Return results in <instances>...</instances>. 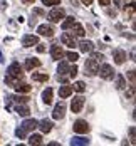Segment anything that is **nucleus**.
Here are the masks:
<instances>
[{"label": "nucleus", "mask_w": 136, "mask_h": 146, "mask_svg": "<svg viewBox=\"0 0 136 146\" xmlns=\"http://www.w3.org/2000/svg\"><path fill=\"white\" fill-rule=\"evenodd\" d=\"M98 74H99L101 79H104V81L114 79V69H113V66H109V64H103L101 67H98Z\"/></svg>", "instance_id": "1"}, {"label": "nucleus", "mask_w": 136, "mask_h": 146, "mask_svg": "<svg viewBox=\"0 0 136 146\" xmlns=\"http://www.w3.org/2000/svg\"><path fill=\"white\" fill-rule=\"evenodd\" d=\"M64 17H66V12H64L62 7H54V9L49 12V15H47V19H49L50 22H54V24H56V22H60Z\"/></svg>", "instance_id": "2"}, {"label": "nucleus", "mask_w": 136, "mask_h": 146, "mask_svg": "<svg viewBox=\"0 0 136 146\" xmlns=\"http://www.w3.org/2000/svg\"><path fill=\"white\" fill-rule=\"evenodd\" d=\"M7 74L12 76V77H15V79H22V77H24V69L20 67L19 62H12V64L9 66V69H7Z\"/></svg>", "instance_id": "3"}, {"label": "nucleus", "mask_w": 136, "mask_h": 146, "mask_svg": "<svg viewBox=\"0 0 136 146\" xmlns=\"http://www.w3.org/2000/svg\"><path fill=\"white\" fill-rule=\"evenodd\" d=\"M98 67H99V62H96L94 59L91 57L86 60V66H84V69H86V76H96L98 74Z\"/></svg>", "instance_id": "4"}, {"label": "nucleus", "mask_w": 136, "mask_h": 146, "mask_svg": "<svg viewBox=\"0 0 136 146\" xmlns=\"http://www.w3.org/2000/svg\"><path fill=\"white\" fill-rule=\"evenodd\" d=\"M72 128H74V133H77V134H84V133H88L91 129V126L88 124V121H84V119H77Z\"/></svg>", "instance_id": "5"}, {"label": "nucleus", "mask_w": 136, "mask_h": 146, "mask_svg": "<svg viewBox=\"0 0 136 146\" xmlns=\"http://www.w3.org/2000/svg\"><path fill=\"white\" fill-rule=\"evenodd\" d=\"M84 102H86L84 96H76L74 99H72V102H71V109H72V113H81L82 108H84Z\"/></svg>", "instance_id": "6"}, {"label": "nucleus", "mask_w": 136, "mask_h": 146, "mask_svg": "<svg viewBox=\"0 0 136 146\" xmlns=\"http://www.w3.org/2000/svg\"><path fill=\"white\" fill-rule=\"evenodd\" d=\"M37 44H39V37L34 35V34H27L22 39V45L24 47H34V45H37Z\"/></svg>", "instance_id": "7"}, {"label": "nucleus", "mask_w": 136, "mask_h": 146, "mask_svg": "<svg viewBox=\"0 0 136 146\" xmlns=\"http://www.w3.org/2000/svg\"><path fill=\"white\" fill-rule=\"evenodd\" d=\"M60 40H62V44L64 45H67V47H71V49H74L76 45V39H74V35H71L69 32H64L62 35H60Z\"/></svg>", "instance_id": "8"}, {"label": "nucleus", "mask_w": 136, "mask_h": 146, "mask_svg": "<svg viewBox=\"0 0 136 146\" xmlns=\"http://www.w3.org/2000/svg\"><path fill=\"white\" fill-rule=\"evenodd\" d=\"M113 59H114V64H124V60H126V52L123 50V49H116V50H113Z\"/></svg>", "instance_id": "9"}, {"label": "nucleus", "mask_w": 136, "mask_h": 146, "mask_svg": "<svg viewBox=\"0 0 136 146\" xmlns=\"http://www.w3.org/2000/svg\"><path fill=\"white\" fill-rule=\"evenodd\" d=\"M64 114H66V104H64V102L56 104V108H54V111H52V117H54V119H60V117H64Z\"/></svg>", "instance_id": "10"}, {"label": "nucleus", "mask_w": 136, "mask_h": 146, "mask_svg": "<svg viewBox=\"0 0 136 146\" xmlns=\"http://www.w3.org/2000/svg\"><path fill=\"white\" fill-rule=\"evenodd\" d=\"M39 35H44V37H52L54 35V29H52V25H49V24H42V25H39Z\"/></svg>", "instance_id": "11"}, {"label": "nucleus", "mask_w": 136, "mask_h": 146, "mask_svg": "<svg viewBox=\"0 0 136 146\" xmlns=\"http://www.w3.org/2000/svg\"><path fill=\"white\" fill-rule=\"evenodd\" d=\"M50 56H52L54 60H60V59L64 57L62 47H60V45H52V47H50Z\"/></svg>", "instance_id": "12"}, {"label": "nucleus", "mask_w": 136, "mask_h": 146, "mask_svg": "<svg viewBox=\"0 0 136 146\" xmlns=\"http://www.w3.org/2000/svg\"><path fill=\"white\" fill-rule=\"evenodd\" d=\"M52 121H49V119H42L39 124H37V128H40V131L42 133H50L52 131Z\"/></svg>", "instance_id": "13"}, {"label": "nucleus", "mask_w": 136, "mask_h": 146, "mask_svg": "<svg viewBox=\"0 0 136 146\" xmlns=\"http://www.w3.org/2000/svg\"><path fill=\"white\" fill-rule=\"evenodd\" d=\"M37 124H39V123H37L35 119H25V121L22 123V129H24V131H34V129L37 128Z\"/></svg>", "instance_id": "14"}, {"label": "nucleus", "mask_w": 136, "mask_h": 146, "mask_svg": "<svg viewBox=\"0 0 136 146\" xmlns=\"http://www.w3.org/2000/svg\"><path fill=\"white\" fill-rule=\"evenodd\" d=\"M40 66V60L35 57H29L27 60H25V69L27 71H32V69H35V67H39Z\"/></svg>", "instance_id": "15"}, {"label": "nucleus", "mask_w": 136, "mask_h": 146, "mask_svg": "<svg viewBox=\"0 0 136 146\" xmlns=\"http://www.w3.org/2000/svg\"><path fill=\"white\" fill-rule=\"evenodd\" d=\"M79 49H81V52L88 54V52H92V49H94V44H92L91 40H82V42L79 44Z\"/></svg>", "instance_id": "16"}, {"label": "nucleus", "mask_w": 136, "mask_h": 146, "mask_svg": "<svg viewBox=\"0 0 136 146\" xmlns=\"http://www.w3.org/2000/svg\"><path fill=\"white\" fill-rule=\"evenodd\" d=\"M72 94V86H60L59 88V96L60 99H66Z\"/></svg>", "instance_id": "17"}, {"label": "nucleus", "mask_w": 136, "mask_h": 146, "mask_svg": "<svg viewBox=\"0 0 136 146\" xmlns=\"http://www.w3.org/2000/svg\"><path fill=\"white\" fill-rule=\"evenodd\" d=\"M84 34H86V30H84V27L81 25V24H72V35H76V37H84Z\"/></svg>", "instance_id": "18"}, {"label": "nucleus", "mask_w": 136, "mask_h": 146, "mask_svg": "<svg viewBox=\"0 0 136 146\" xmlns=\"http://www.w3.org/2000/svg\"><path fill=\"white\" fill-rule=\"evenodd\" d=\"M32 79H34L35 82H47V81H49V74H45V72H34V74H32Z\"/></svg>", "instance_id": "19"}, {"label": "nucleus", "mask_w": 136, "mask_h": 146, "mask_svg": "<svg viewBox=\"0 0 136 146\" xmlns=\"http://www.w3.org/2000/svg\"><path fill=\"white\" fill-rule=\"evenodd\" d=\"M52 94H54V91L50 88H47L44 92H42V101H44L45 104H50V102H52Z\"/></svg>", "instance_id": "20"}, {"label": "nucleus", "mask_w": 136, "mask_h": 146, "mask_svg": "<svg viewBox=\"0 0 136 146\" xmlns=\"http://www.w3.org/2000/svg\"><path fill=\"white\" fill-rule=\"evenodd\" d=\"M14 88H15V91H17V92H25V94L32 91V88H30L29 84H25V82H22V84H20V82H17Z\"/></svg>", "instance_id": "21"}, {"label": "nucleus", "mask_w": 136, "mask_h": 146, "mask_svg": "<svg viewBox=\"0 0 136 146\" xmlns=\"http://www.w3.org/2000/svg\"><path fill=\"white\" fill-rule=\"evenodd\" d=\"M15 113H17V114H20V116H29L30 109L27 108V106H24V104H22V106H20V104H17V106H15Z\"/></svg>", "instance_id": "22"}, {"label": "nucleus", "mask_w": 136, "mask_h": 146, "mask_svg": "<svg viewBox=\"0 0 136 146\" xmlns=\"http://www.w3.org/2000/svg\"><path fill=\"white\" fill-rule=\"evenodd\" d=\"M71 145L72 146H77V145H89V139L88 138H82V136H76L71 139Z\"/></svg>", "instance_id": "23"}, {"label": "nucleus", "mask_w": 136, "mask_h": 146, "mask_svg": "<svg viewBox=\"0 0 136 146\" xmlns=\"http://www.w3.org/2000/svg\"><path fill=\"white\" fill-rule=\"evenodd\" d=\"M29 145L40 146V145H42V136H40V134H32V136L29 138Z\"/></svg>", "instance_id": "24"}, {"label": "nucleus", "mask_w": 136, "mask_h": 146, "mask_svg": "<svg viewBox=\"0 0 136 146\" xmlns=\"http://www.w3.org/2000/svg\"><path fill=\"white\" fill-rule=\"evenodd\" d=\"M66 20L62 22V29L64 30H67V29H71L72 27V24H74V17H64Z\"/></svg>", "instance_id": "25"}, {"label": "nucleus", "mask_w": 136, "mask_h": 146, "mask_svg": "<svg viewBox=\"0 0 136 146\" xmlns=\"http://www.w3.org/2000/svg\"><path fill=\"white\" fill-rule=\"evenodd\" d=\"M69 69H71V67L67 66V62H64V60H62V62L59 64V69H57V71H59V77H60V76H64L66 72H69Z\"/></svg>", "instance_id": "26"}, {"label": "nucleus", "mask_w": 136, "mask_h": 146, "mask_svg": "<svg viewBox=\"0 0 136 146\" xmlns=\"http://www.w3.org/2000/svg\"><path fill=\"white\" fill-rule=\"evenodd\" d=\"M64 56L67 57V60H71V62H76V60L79 59V54H77V52H72V50H69V52H64Z\"/></svg>", "instance_id": "27"}, {"label": "nucleus", "mask_w": 136, "mask_h": 146, "mask_svg": "<svg viewBox=\"0 0 136 146\" xmlns=\"http://www.w3.org/2000/svg\"><path fill=\"white\" fill-rule=\"evenodd\" d=\"M72 91H77V92H84L86 91V84L82 82V81H77L74 84V88H72Z\"/></svg>", "instance_id": "28"}, {"label": "nucleus", "mask_w": 136, "mask_h": 146, "mask_svg": "<svg viewBox=\"0 0 136 146\" xmlns=\"http://www.w3.org/2000/svg\"><path fill=\"white\" fill-rule=\"evenodd\" d=\"M116 88L118 89H124L126 88V81H124V77H123L121 74L116 77Z\"/></svg>", "instance_id": "29"}, {"label": "nucleus", "mask_w": 136, "mask_h": 146, "mask_svg": "<svg viewBox=\"0 0 136 146\" xmlns=\"http://www.w3.org/2000/svg\"><path fill=\"white\" fill-rule=\"evenodd\" d=\"M10 99H14L15 102H22V104H25V102H29V96H12Z\"/></svg>", "instance_id": "30"}, {"label": "nucleus", "mask_w": 136, "mask_h": 146, "mask_svg": "<svg viewBox=\"0 0 136 146\" xmlns=\"http://www.w3.org/2000/svg\"><path fill=\"white\" fill-rule=\"evenodd\" d=\"M91 57L94 59L96 62H101V60L104 59V56H103V54H99V52H92V54H91Z\"/></svg>", "instance_id": "31"}, {"label": "nucleus", "mask_w": 136, "mask_h": 146, "mask_svg": "<svg viewBox=\"0 0 136 146\" xmlns=\"http://www.w3.org/2000/svg\"><path fill=\"white\" fill-rule=\"evenodd\" d=\"M15 136L20 138V139H24V138H25V131H24L22 128H19V129H15Z\"/></svg>", "instance_id": "32"}, {"label": "nucleus", "mask_w": 136, "mask_h": 146, "mask_svg": "<svg viewBox=\"0 0 136 146\" xmlns=\"http://www.w3.org/2000/svg\"><path fill=\"white\" fill-rule=\"evenodd\" d=\"M44 5H59L60 0H42Z\"/></svg>", "instance_id": "33"}, {"label": "nucleus", "mask_w": 136, "mask_h": 146, "mask_svg": "<svg viewBox=\"0 0 136 146\" xmlns=\"http://www.w3.org/2000/svg\"><path fill=\"white\" fill-rule=\"evenodd\" d=\"M76 76H77V67H71V69H69V77H76Z\"/></svg>", "instance_id": "34"}, {"label": "nucleus", "mask_w": 136, "mask_h": 146, "mask_svg": "<svg viewBox=\"0 0 136 146\" xmlns=\"http://www.w3.org/2000/svg\"><path fill=\"white\" fill-rule=\"evenodd\" d=\"M128 77H129L131 84H135V71H129V72H128Z\"/></svg>", "instance_id": "35"}, {"label": "nucleus", "mask_w": 136, "mask_h": 146, "mask_svg": "<svg viewBox=\"0 0 136 146\" xmlns=\"http://www.w3.org/2000/svg\"><path fill=\"white\" fill-rule=\"evenodd\" d=\"M99 5H103V7H109V5H111V0H99Z\"/></svg>", "instance_id": "36"}, {"label": "nucleus", "mask_w": 136, "mask_h": 146, "mask_svg": "<svg viewBox=\"0 0 136 146\" xmlns=\"http://www.w3.org/2000/svg\"><path fill=\"white\" fill-rule=\"evenodd\" d=\"M37 52H40V54L45 52V47H44V45H40V44H37Z\"/></svg>", "instance_id": "37"}, {"label": "nucleus", "mask_w": 136, "mask_h": 146, "mask_svg": "<svg viewBox=\"0 0 136 146\" xmlns=\"http://www.w3.org/2000/svg\"><path fill=\"white\" fill-rule=\"evenodd\" d=\"M114 3H116L118 9H123V7H124V5H123V0H114Z\"/></svg>", "instance_id": "38"}, {"label": "nucleus", "mask_w": 136, "mask_h": 146, "mask_svg": "<svg viewBox=\"0 0 136 146\" xmlns=\"http://www.w3.org/2000/svg\"><path fill=\"white\" fill-rule=\"evenodd\" d=\"M81 2H82V3H84V5H91V3H92V2H94V0H81Z\"/></svg>", "instance_id": "39"}, {"label": "nucleus", "mask_w": 136, "mask_h": 146, "mask_svg": "<svg viewBox=\"0 0 136 146\" xmlns=\"http://www.w3.org/2000/svg\"><path fill=\"white\" fill-rule=\"evenodd\" d=\"M71 3H72L74 7H77V0H71Z\"/></svg>", "instance_id": "40"}, {"label": "nucleus", "mask_w": 136, "mask_h": 146, "mask_svg": "<svg viewBox=\"0 0 136 146\" xmlns=\"http://www.w3.org/2000/svg\"><path fill=\"white\" fill-rule=\"evenodd\" d=\"M3 62V56H2V52H0V64Z\"/></svg>", "instance_id": "41"}]
</instances>
